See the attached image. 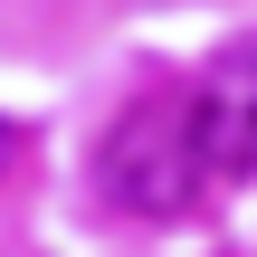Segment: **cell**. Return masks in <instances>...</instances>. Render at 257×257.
Masks as SVG:
<instances>
[{"label": "cell", "instance_id": "2", "mask_svg": "<svg viewBox=\"0 0 257 257\" xmlns=\"http://www.w3.org/2000/svg\"><path fill=\"white\" fill-rule=\"evenodd\" d=\"M191 134H200V172L210 181H248L257 172V48H219L210 76L191 86Z\"/></svg>", "mask_w": 257, "mask_h": 257}, {"label": "cell", "instance_id": "3", "mask_svg": "<svg viewBox=\"0 0 257 257\" xmlns=\"http://www.w3.org/2000/svg\"><path fill=\"white\" fill-rule=\"evenodd\" d=\"M0 162H10V124H0Z\"/></svg>", "mask_w": 257, "mask_h": 257}, {"label": "cell", "instance_id": "1", "mask_svg": "<svg viewBox=\"0 0 257 257\" xmlns=\"http://www.w3.org/2000/svg\"><path fill=\"white\" fill-rule=\"evenodd\" d=\"M95 172H105V200L134 210V219H172V210H191V191L210 181V172H200L191 105H181V95H143V105H124L114 134H105V153H95Z\"/></svg>", "mask_w": 257, "mask_h": 257}]
</instances>
